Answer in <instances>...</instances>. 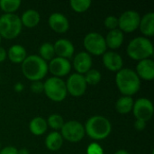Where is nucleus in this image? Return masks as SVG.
Listing matches in <instances>:
<instances>
[{
    "instance_id": "obj_1",
    "label": "nucleus",
    "mask_w": 154,
    "mask_h": 154,
    "mask_svg": "<svg viewBox=\"0 0 154 154\" xmlns=\"http://www.w3.org/2000/svg\"><path fill=\"white\" fill-rule=\"evenodd\" d=\"M116 85L123 96L133 97L141 88V79L134 69L125 68L116 72Z\"/></svg>"
},
{
    "instance_id": "obj_2",
    "label": "nucleus",
    "mask_w": 154,
    "mask_h": 154,
    "mask_svg": "<svg viewBox=\"0 0 154 154\" xmlns=\"http://www.w3.org/2000/svg\"><path fill=\"white\" fill-rule=\"evenodd\" d=\"M21 67L23 76L32 82L43 79L48 73V63L36 54L27 56Z\"/></svg>"
},
{
    "instance_id": "obj_3",
    "label": "nucleus",
    "mask_w": 154,
    "mask_h": 154,
    "mask_svg": "<svg viewBox=\"0 0 154 154\" xmlns=\"http://www.w3.org/2000/svg\"><path fill=\"white\" fill-rule=\"evenodd\" d=\"M85 134L95 141L106 139L112 132L110 121L103 116H93L89 117L85 125Z\"/></svg>"
},
{
    "instance_id": "obj_4",
    "label": "nucleus",
    "mask_w": 154,
    "mask_h": 154,
    "mask_svg": "<svg viewBox=\"0 0 154 154\" xmlns=\"http://www.w3.org/2000/svg\"><path fill=\"white\" fill-rule=\"evenodd\" d=\"M127 55L134 60L151 59L153 55V45L149 38L144 36L135 37L127 45Z\"/></svg>"
},
{
    "instance_id": "obj_5",
    "label": "nucleus",
    "mask_w": 154,
    "mask_h": 154,
    "mask_svg": "<svg viewBox=\"0 0 154 154\" xmlns=\"http://www.w3.org/2000/svg\"><path fill=\"white\" fill-rule=\"evenodd\" d=\"M20 17L15 14H4L0 16V35L6 40L15 39L22 32Z\"/></svg>"
},
{
    "instance_id": "obj_6",
    "label": "nucleus",
    "mask_w": 154,
    "mask_h": 154,
    "mask_svg": "<svg viewBox=\"0 0 154 154\" xmlns=\"http://www.w3.org/2000/svg\"><path fill=\"white\" fill-rule=\"evenodd\" d=\"M43 92L49 99L57 103L63 101L68 95L65 81L56 77L46 79L43 83Z\"/></svg>"
},
{
    "instance_id": "obj_7",
    "label": "nucleus",
    "mask_w": 154,
    "mask_h": 154,
    "mask_svg": "<svg viewBox=\"0 0 154 154\" xmlns=\"http://www.w3.org/2000/svg\"><path fill=\"white\" fill-rule=\"evenodd\" d=\"M83 45L88 54L102 56L106 51L105 37L98 32H91L86 34L83 40Z\"/></svg>"
},
{
    "instance_id": "obj_8",
    "label": "nucleus",
    "mask_w": 154,
    "mask_h": 154,
    "mask_svg": "<svg viewBox=\"0 0 154 154\" xmlns=\"http://www.w3.org/2000/svg\"><path fill=\"white\" fill-rule=\"evenodd\" d=\"M60 134L63 140H66L69 143H79L85 136V128L84 125L76 120H70L65 122L61 130Z\"/></svg>"
},
{
    "instance_id": "obj_9",
    "label": "nucleus",
    "mask_w": 154,
    "mask_h": 154,
    "mask_svg": "<svg viewBox=\"0 0 154 154\" xmlns=\"http://www.w3.org/2000/svg\"><path fill=\"white\" fill-rule=\"evenodd\" d=\"M141 15L134 10H127L118 17V29L123 32H133L139 28Z\"/></svg>"
},
{
    "instance_id": "obj_10",
    "label": "nucleus",
    "mask_w": 154,
    "mask_h": 154,
    "mask_svg": "<svg viewBox=\"0 0 154 154\" xmlns=\"http://www.w3.org/2000/svg\"><path fill=\"white\" fill-rule=\"evenodd\" d=\"M132 111L136 120H142L147 123L153 116L154 108L152 102L145 97L138 98L134 101Z\"/></svg>"
},
{
    "instance_id": "obj_11",
    "label": "nucleus",
    "mask_w": 154,
    "mask_h": 154,
    "mask_svg": "<svg viewBox=\"0 0 154 154\" xmlns=\"http://www.w3.org/2000/svg\"><path fill=\"white\" fill-rule=\"evenodd\" d=\"M65 84H66L67 92L70 96L75 97H79L83 96L88 88V84L85 80L84 76L78 74L76 72L71 74L68 78Z\"/></svg>"
},
{
    "instance_id": "obj_12",
    "label": "nucleus",
    "mask_w": 154,
    "mask_h": 154,
    "mask_svg": "<svg viewBox=\"0 0 154 154\" xmlns=\"http://www.w3.org/2000/svg\"><path fill=\"white\" fill-rule=\"evenodd\" d=\"M71 70V63L69 60L54 57L48 64V71H50L53 77L60 78L67 76Z\"/></svg>"
},
{
    "instance_id": "obj_13",
    "label": "nucleus",
    "mask_w": 154,
    "mask_h": 154,
    "mask_svg": "<svg viewBox=\"0 0 154 154\" xmlns=\"http://www.w3.org/2000/svg\"><path fill=\"white\" fill-rule=\"evenodd\" d=\"M92 64V57L87 51H80L77 53L73 59V68L76 70V73L80 75H85L88 70H90Z\"/></svg>"
},
{
    "instance_id": "obj_14",
    "label": "nucleus",
    "mask_w": 154,
    "mask_h": 154,
    "mask_svg": "<svg viewBox=\"0 0 154 154\" xmlns=\"http://www.w3.org/2000/svg\"><path fill=\"white\" fill-rule=\"evenodd\" d=\"M102 62L108 70L113 72H118L124 65L122 56L114 51H106L102 55Z\"/></svg>"
},
{
    "instance_id": "obj_15",
    "label": "nucleus",
    "mask_w": 154,
    "mask_h": 154,
    "mask_svg": "<svg viewBox=\"0 0 154 154\" xmlns=\"http://www.w3.org/2000/svg\"><path fill=\"white\" fill-rule=\"evenodd\" d=\"M49 26L57 33H64L69 28V22L65 14L56 12L52 13L48 19Z\"/></svg>"
},
{
    "instance_id": "obj_16",
    "label": "nucleus",
    "mask_w": 154,
    "mask_h": 154,
    "mask_svg": "<svg viewBox=\"0 0 154 154\" xmlns=\"http://www.w3.org/2000/svg\"><path fill=\"white\" fill-rule=\"evenodd\" d=\"M53 47L57 57L64 58L67 60L72 58L75 52V47L73 43L68 39L60 38L57 40L53 43Z\"/></svg>"
},
{
    "instance_id": "obj_17",
    "label": "nucleus",
    "mask_w": 154,
    "mask_h": 154,
    "mask_svg": "<svg viewBox=\"0 0 154 154\" xmlns=\"http://www.w3.org/2000/svg\"><path fill=\"white\" fill-rule=\"evenodd\" d=\"M140 79L152 81L154 79V61L152 59H146L138 61L134 70Z\"/></svg>"
},
{
    "instance_id": "obj_18",
    "label": "nucleus",
    "mask_w": 154,
    "mask_h": 154,
    "mask_svg": "<svg viewBox=\"0 0 154 154\" xmlns=\"http://www.w3.org/2000/svg\"><path fill=\"white\" fill-rule=\"evenodd\" d=\"M106 48H109L111 50H116L119 49L125 41V35L122 31L119 29L111 30L107 32L106 36L105 37Z\"/></svg>"
},
{
    "instance_id": "obj_19",
    "label": "nucleus",
    "mask_w": 154,
    "mask_h": 154,
    "mask_svg": "<svg viewBox=\"0 0 154 154\" xmlns=\"http://www.w3.org/2000/svg\"><path fill=\"white\" fill-rule=\"evenodd\" d=\"M144 37H152L154 35V13L149 12L141 17L139 28Z\"/></svg>"
},
{
    "instance_id": "obj_20",
    "label": "nucleus",
    "mask_w": 154,
    "mask_h": 154,
    "mask_svg": "<svg viewBox=\"0 0 154 154\" xmlns=\"http://www.w3.org/2000/svg\"><path fill=\"white\" fill-rule=\"evenodd\" d=\"M6 52H7V58L10 60V61L15 64H22V62L27 57V52L25 48L20 44L12 45L8 49V51H6Z\"/></svg>"
},
{
    "instance_id": "obj_21",
    "label": "nucleus",
    "mask_w": 154,
    "mask_h": 154,
    "mask_svg": "<svg viewBox=\"0 0 154 154\" xmlns=\"http://www.w3.org/2000/svg\"><path fill=\"white\" fill-rule=\"evenodd\" d=\"M20 20L23 26L27 28H33L39 24L41 21V15L38 11L34 9H28L22 14Z\"/></svg>"
},
{
    "instance_id": "obj_22",
    "label": "nucleus",
    "mask_w": 154,
    "mask_h": 154,
    "mask_svg": "<svg viewBox=\"0 0 154 154\" xmlns=\"http://www.w3.org/2000/svg\"><path fill=\"white\" fill-rule=\"evenodd\" d=\"M48 129L47 121L41 116H36L32 118L29 123V130L30 132L36 136L42 135L46 133Z\"/></svg>"
},
{
    "instance_id": "obj_23",
    "label": "nucleus",
    "mask_w": 154,
    "mask_h": 154,
    "mask_svg": "<svg viewBox=\"0 0 154 154\" xmlns=\"http://www.w3.org/2000/svg\"><path fill=\"white\" fill-rule=\"evenodd\" d=\"M63 144V138L59 132H51L45 138V146L51 152L59 151Z\"/></svg>"
},
{
    "instance_id": "obj_24",
    "label": "nucleus",
    "mask_w": 154,
    "mask_h": 154,
    "mask_svg": "<svg viewBox=\"0 0 154 154\" xmlns=\"http://www.w3.org/2000/svg\"><path fill=\"white\" fill-rule=\"evenodd\" d=\"M134 100L133 97L123 96L119 97L116 102V110L121 115H126L133 110Z\"/></svg>"
},
{
    "instance_id": "obj_25",
    "label": "nucleus",
    "mask_w": 154,
    "mask_h": 154,
    "mask_svg": "<svg viewBox=\"0 0 154 154\" xmlns=\"http://www.w3.org/2000/svg\"><path fill=\"white\" fill-rule=\"evenodd\" d=\"M39 56L46 62L51 61L55 56L53 44L49 42L42 43L39 47Z\"/></svg>"
},
{
    "instance_id": "obj_26",
    "label": "nucleus",
    "mask_w": 154,
    "mask_h": 154,
    "mask_svg": "<svg viewBox=\"0 0 154 154\" xmlns=\"http://www.w3.org/2000/svg\"><path fill=\"white\" fill-rule=\"evenodd\" d=\"M21 4V0H0V9L5 14H14Z\"/></svg>"
},
{
    "instance_id": "obj_27",
    "label": "nucleus",
    "mask_w": 154,
    "mask_h": 154,
    "mask_svg": "<svg viewBox=\"0 0 154 154\" xmlns=\"http://www.w3.org/2000/svg\"><path fill=\"white\" fill-rule=\"evenodd\" d=\"M46 121H47L48 126H50L55 132H58L59 130H61V128H62V126H63V125L65 123L62 116L60 115H59V114L51 115Z\"/></svg>"
},
{
    "instance_id": "obj_28",
    "label": "nucleus",
    "mask_w": 154,
    "mask_h": 154,
    "mask_svg": "<svg viewBox=\"0 0 154 154\" xmlns=\"http://www.w3.org/2000/svg\"><path fill=\"white\" fill-rule=\"evenodd\" d=\"M92 2L90 0H71L69 2L70 7L77 13H84L89 9Z\"/></svg>"
},
{
    "instance_id": "obj_29",
    "label": "nucleus",
    "mask_w": 154,
    "mask_h": 154,
    "mask_svg": "<svg viewBox=\"0 0 154 154\" xmlns=\"http://www.w3.org/2000/svg\"><path fill=\"white\" fill-rule=\"evenodd\" d=\"M83 76L85 78V80H86L87 84L90 85V86L97 85L101 81V79H102L101 72L99 70H97V69H92L90 70H88Z\"/></svg>"
},
{
    "instance_id": "obj_30",
    "label": "nucleus",
    "mask_w": 154,
    "mask_h": 154,
    "mask_svg": "<svg viewBox=\"0 0 154 154\" xmlns=\"http://www.w3.org/2000/svg\"><path fill=\"white\" fill-rule=\"evenodd\" d=\"M104 24H105L106 28H107L109 31L118 29V17H116L115 15H109V16L106 17V19L104 21Z\"/></svg>"
},
{
    "instance_id": "obj_31",
    "label": "nucleus",
    "mask_w": 154,
    "mask_h": 154,
    "mask_svg": "<svg viewBox=\"0 0 154 154\" xmlns=\"http://www.w3.org/2000/svg\"><path fill=\"white\" fill-rule=\"evenodd\" d=\"M87 154H105L104 153V150L101 147V145H99L97 143H90L88 148H87Z\"/></svg>"
},
{
    "instance_id": "obj_32",
    "label": "nucleus",
    "mask_w": 154,
    "mask_h": 154,
    "mask_svg": "<svg viewBox=\"0 0 154 154\" xmlns=\"http://www.w3.org/2000/svg\"><path fill=\"white\" fill-rule=\"evenodd\" d=\"M30 89L34 94H41L43 92V82L40 81H32L30 85Z\"/></svg>"
},
{
    "instance_id": "obj_33",
    "label": "nucleus",
    "mask_w": 154,
    "mask_h": 154,
    "mask_svg": "<svg viewBox=\"0 0 154 154\" xmlns=\"http://www.w3.org/2000/svg\"><path fill=\"white\" fill-rule=\"evenodd\" d=\"M18 150L14 146H6L0 150V154H17Z\"/></svg>"
},
{
    "instance_id": "obj_34",
    "label": "nucleus",
    "mask_w": 154,
    "mask_h": 154,
    "mask_svg": "<svg viewBox=\"0 0 154 154\" xmlns=\"http://www.w3.org/2000/svg\"><path fill=\"white\" fill-rule=\"evenodd\" d=\"M146 122L144 121H142V120H135V123H134V128L139 131V132H142L143 131L145 128H146Z\"/></svg>"
},
{
    "instance_id": "obj_35",
    "label": "nucleus",
    "mask_w": 154,
    "mask_h": 154,
    "mask_svg": "<svg viewBox=\"0 0 154 154\" xmlns=\"http://www.w3.org/2000/svg\"><path fill=\"white\" fill-rule=\"evenodd\" d=\"M7 58V52L5 48L0 46V62H3Z\"/></svg>"
},
{
    "instance_id": "obj_36",
    "label": "nucleus",
    "mask_w": 154,
    "mask_h": 154,
    "mask_svg": "<svg viewBox=\"0 0 154 154\" xmlns=\"http://www.w3.org/2000/svg\"><path fill=\"white\" fill-rule=\"evenodd\" d=\"M14 91L17 92V93L22 92V91L23 90V83H21V82L15 83L14 86Z\"/></svg>"
},
{
    "instance_id": "obj_37",
    "label": "nucleus",
    "mask_w": 154,
    "mask_h": 154,
    "mask_svg": "<svg viewBox=\"0 0 154 154\" xmlns=\"http://www.w3.org/2000/svg\"><path fill=\"white\" fill-rule=\"evenodd\" d=\"M17 154H30V152H29V151L26 148H22V149L18 150Z\"/></svg>"
},
{
    "instance_id": "obj_38",
    "label": "nucleus",
    "mask_w": 154,
    "mask_h": 154,
    "mask_svg": "<svg viewBox=\"0 0 154 154\" xmlns=\"http://www.w3.org/2000/svg\"><path fill=\"white\" fill-rule=\"evenodd\" d=\"M114 154H130L129 152H127L126 150H118L117 152H116Z\"/></svg>"
},
{
    "instance_id": "obj_39",
    "label": "nucleus",
    "mask_w": 154,
    "mask_h": 154,
    "mask_svg": "<svg viewBox=\"0 0 154 154\" xmlns=\"http://www.w3.org/2000/svg\"><path fill=\"white\" fill-rule=\"evenodd\" d=\"M1 40H2V37H1V35H0V43H1Z\"/></svg>"
},
{
    "instance_id": "obj_40",
    "label": "nucleus",
    "mask_w": 154,
    "mask_h": 154,
    "mask_svg": "<svg viewBox=\"0 0 154 154\" xmlns=\"http://www.w3.org/2000/svg\"><path fill=\"white\" fill-rule=\"evenodd\" d=\"M0 150H1V143H0Z\"/></svg>"
}]
</instances>
